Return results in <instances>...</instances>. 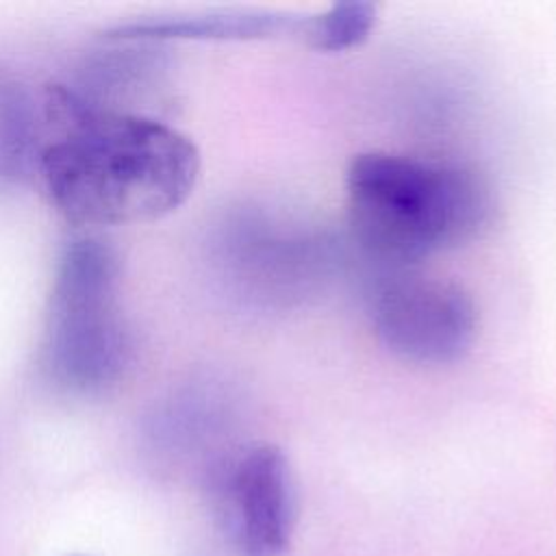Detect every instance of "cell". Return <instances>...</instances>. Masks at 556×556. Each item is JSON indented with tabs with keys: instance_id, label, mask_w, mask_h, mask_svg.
Segmentation results:
<instances>
[{
	"instance_id": "10",
	"label": "cell",
	"mask_w": 556,
	"mask_h": 556,
	"mask_svg": "<svg viewBox=\"0 0 556 556\" xmlns=\"http://www.w3.org/2000/svg\"><path fill=\"white\" fill-rule=\"evenodd\" d=\"M67 556H87V554H67Z\"/></svg>"
},
{
	"instance_id": "9",
	"label": "cell",
	"mask_w": 556,
	"mask_h": 556,
	"mask_svg": "<svg viewBox=\"0 0 556 556\" xmlns=\"http://www.w3.org/2000/svg\"><path fill=\"white\" fill-rule=\"evenodd\" d=\"M378 7L365 0L334 2L326 11L302 20L300 35L321 52H343L361 46L376 28Z\"/></svg>"
},
{
	"instance_id": "1",
	"label": "cell",
	"mask_w": 556,
	"mask_h": 556,
	"mask_svg": "<svg viewBox=\"0 0 556 556\" xmlns=\"http://www.w3.org/2000/svg\"><path fill=\"white\" fill-rule=\"evenodd\" d=\"M41 119L43 143L35 169L52 206L70 224L161 219L195 189L198 146L156 115L102 109L70 85H50Z\"/></svg>"
},
{
	"instance_id": "5",
	"label": "cell",
	"mask_w": 556,
	"mask_h": 556,
	"mask_svg": "<svg viewBox=\"0 0 556 556\" xmlns=\"http://www.w3.org/2000/svg\"><path fill=\"white\" fill-rule=\"evenodd\" d=\"M224 532L239 556H285L295 528V484L285 452L261 443L239 454L219 482Z\"/></svg>"
},
{
	"instance_id": "7",
	"label": "cell",
	"mask_w": 556,
	"mask_h": 556,
	"mask_svg": "<svg viewBox=\"0 0 556 556\" xmlns=\"http://www.w3.org/2000/svg\"><path fill=\"white\" fill-rule=\"evenodd\" d=\"M161 59L152 50H109L93 59L78 85H70L87 102L111 109L130 111V100H143L148 93L156 91L163 72Z\"/></svg>"
},
{
	"instance_id": "4",
	"label": "cell",
	"mask_w": 556,
	"mask_h": 556,
	"mask_svg": "<svg viewBox=\"0 0 556 556\" xmlns=\"http://www.w3.org/2000/svg\"><path fill=\"white\" fill-rule=\"evenodd\" d=\"M369 317L378 341L417 365L456 363L478 332L476 304L460 285L413 271H397L378 287Z\"/></svg>"
},
{
	"instance_id": "2",
	"label": "cell",
	"mask_w": 556,
	"mask_h": 556,
	"mask_svg": "<svg viewBox=\"0 0 556 556\" xmlns=\"http://www.w3.org/2000/svg\"><path fill=\"white\" fill-rule=\"evenodd\" d=\"M345 195L354 239L391 267L467 245L493 217V195L478 172L382 150L350 161Z\"/></svg>"
},
{
	"instance_id": "8",
	"label": "cell",
	"mask_w": 556,
	"mask_h": 556,
	"mask_svg": "<svg viewBox=\"0 0 556 556\" xmlns=\"http://www.w3.org/2000/svg\"><path fill=\"white\" fill-rule=\"evenodd\" d=\"M43 130L28 91L0 74V178H20L37 167Z\"/></svg>"
},
{
	"instance_id": "3",
	"label": "cell",
	"mask_w": 556,
	"mask_h": 556,
	"mask_svg": "<svg viewBox=\"0 0 556 556\" xmlns=\"http://www.w3.org/2000/svg\"><path fill=\"white\" fill-rule=\"evenodd\" d=\"M119 258L96 237L72 241L50 295L43 363L67 391L100 393L128 369L132 339L117 300Z\"/></svg>"
},
{
	"instance_id": "6",
	"label": "cell",
	"mask_w": 556,
	"mask_h": 556,
	"mask_svg": "<svg viewBox=\"0 0 556 556\" xmlns=\"http://www.w3.org/2000/svg\"><path fill=\"white\" fill-rule=\"evenodd\" d=\"M302 22L271 11H215L137 20L106 30L111 41H161V39H267L285 30L300 33Z\"/></svg>"
}]
</instances>
